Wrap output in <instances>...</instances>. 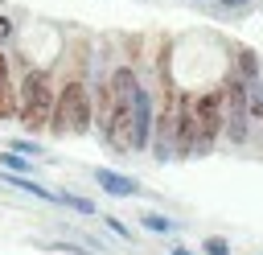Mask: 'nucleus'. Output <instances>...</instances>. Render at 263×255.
Masks as SVG:
<instances>
[{
	"instance_id": "obj_4",
	"label": "nucleus",
	"mask_w": 263,
	"mask_h": 255,
	"mask_svg": "<svg viewBox=\"0 0 263 255\" xmlns=\"http://www.w3.org/2000/svg\"><path fill=\"white\" fill-rule=\"evenodd\" d=\"M222 90H226V128H222V132H226L234 144H242V140H247V123H251V115H247V82L230 74Z\"/></svg>"
},
{
	"instance_id": "obj_15",
	"label": "nucleus",
	"mask_w": 263,
	"mask_h": 255,
	"mask_svg": "<svg viewBox=\"0 0 263 255\" xmlns=\"http://www.w3.org/2000/svg\"><path fill=\"white\" fill-rule=\"evenodd\" d=\"M8 37H12V21H8V16H0V45H4Z\"/></svg>"
},
{
	"instance_id": "obj_10",
	"label": "nucleus",
	"mask_w": 263,
	"mask_h": 255,
	"mask_svg": "<svg viewBox=\"0 0 263 255\" xmlns=\"http://www.w3.org/2000/svg\"><path fill=\"white\" fill-rule=\"evenodd\" d=\"M58 202L70 206V210H78V214H95V206H90L86 197H78V193H58Z\"/></svg>"
},
{
	"instance_id": "obj_11",
	"label": "nucleus",
	"mask_w": 263,
	"mask_h": 255,
	"mask_svg": "<svg viewBox=\"0 0 263 255\" xmlns=\"http://www.w3.org/2000/svg\"><path fill=\"white\" fill-rule=\"evenodd\" d=\"M140 222H144V226H148V230H164V234H168V230H173V222H168V218H164V214H152V210H148V214H140Z\"/></svg>"
},
{
	"instance_id": "obj_18",
	"label": "nucleus",
	"mask_w": 263,
	"mask_h": 255,
	"mask_svg": "<svg viewBox=\"0 0 263 255\" xmlns=\"http://www.w3.org/2000/svg\"><path fill=\"white\" fill-rule=\"evenodd\" d=\"M173 255H193V251L189 247H173Z\"/></svg>"
},
{
	"instance_id": "obj_2",
	"label": "nucleus",
	"mask_w": 263,
	"mask_h": 255,
	"mask_svg": "<svg viewBox=\"0 0 263 255\" xmlns=\"http://www.w3.org/2000/svg\"><path fill=\"white\" fill-rule=\"evenodd\" d=\"M53 86H49V74L45 70H29L25 82H21V95H16V119L29 128V132H45L49 128V115H53Z\"/></svg>"
},
{
	"instance_id": "obj_3",
	"label": "nucleus",
	"mask_w": 263,
	"mask_h": 255,
	"mask_svg": "<svg viewBox=\"0 0 263 255\" xmlns=\"http://www.w3.org/2000/svg\"><path fill=\"white\" fill-rule=\"evenodd\" d=\"M193 119H197V136H193V156L210 152L218 132L226 128V90H210L201 99H193Z\"/></svg>"
},
{
	"instance_id": "obj_12",
	"label": "nucleus",
	"mask_w": 263,
	"mask_h": 255,
	"mask_svg": "<svg viewBox=\"0 0 263 255\" xmlns=\"http://www.w3.org/2000/svg\"><path fill=\"white\" fill-rule=\"evenodd\" d=\"M201 247H205V255H230V243H226L222 234H210Z\"/></svg>"
},
{
	"instance_id": "obj_14",
	"label": "nucleus",
	"mask_w": 263,
	"mask_h": 255,
	"mask_svg": "<svg viewBox=\"0 0 263 255\" xmlns=\"http://www.w3.org/2000/svg\"><path fill=\"white\" fill-rule=\"evenodd\" d=\"M16 152H25V156H37L41 148H37V144H29V140H16Z\"/></svg>"
},
{
	"instance_id": "obj_7",
	"label": "nucleus",
	"mask_w": 263,
	"mask_h": 255,
	"mask_svg": "<svg viewBox=\"0 0 263 255\" xmlns=\"http://www.w3.org/2000/svg\"><path fill=\"white\" fill-rule=\"evenodd\" d=\"M247 115L263 119V82H247Z\"/></svg>"
},
{
	"instance_id": "obj_17",
	"label": "nucleus",
	"mask_w": 263,
	"mask_h": 255,
	"mask_svg": "<svg viewBox=\"0 0 263 255\" xmlns=\"http://www.w3.org/2000/svg\"><path fill=\"white\" fill-rule=\"evenodd\" d=\"M251 0H222V8H247Z\"/></svg>"
},
{
	"instance_id": "obj_16",
	"label": "nucleus",
	"mask_w": 263,
	"mask_h": 255,
	"mask_svg": "<svg viewBox=\"0 0 263 255\" xmlns=\"http://www.w3.org/2000/svg\"><path fill=\"white\" fill-rule=\"evenodd\" d=\"M0 86H8V58L0 53Z\"/></svg>"
},
{
	"instance_id": "obj_13",
	"label": "nucleus",
	"mask_w": 263,
	"mask_h": 255,
	"mask_svg": "<svg viewBox=\"0 0 263 255\" xmlns=\"http://www.w3.org/2000/svg\"><path fill=\"white\" fill-rule=\"evenodd\" d=\"M0 165H4V169H12V173H25V165H29V160H25V156H16V152H0Z\"/></svg>"
},
{
	"instance_id": "obj_1",
	"label": "nucleus",
	"mask_w": 263,
	"mask_h": 255,
	"mask_svg": "<svg viewBox=\"0 0 263 255\" xmlns=\"http://www.w3.org/2000/svg\"><path fill=\"white\" fill-rule=\"evenodd\" d=\"M95 123V103H90V90L82 82H66L53 99V115H49V132L53 136H86Z\"/></svg>"
},
{
	"instance_id": "obj_9",
	"label": "nucleus",
	"mask_w": 263,
	"mask_h": 255,
	"mask_svg": "<svg viewBox=\"0 0 263 255\" xmlns=\"http://www.w3.org/2000/svg\"><path fill=\"white\" fill-rule=\"evenodd\" d=\"M4 119H16V95L8 86H0V123Z\"/></svg>"
},
{
	"instance_id": "obj_6",
	"label": "nucleus",
	"mask_w": 263,
	"mask_h": 255,
	"mask_svg": "<svg viewBox=\"0 0 263 255\" xmlns=\"http://www.w3.org/2000/svg\"><path fill=\"white\" fill-rule=\"evenodd\" d=\"M95 181H99L107 193H115V197H136V193H140V185H136L132 177H123V173H111V169H95Z\"/></svg>"
},
{
	"instance_id": "obj_8",
	"label": "nucleus",
	"mask_w": 263,
	"mask_h": 255,
	"mask_svg": "<svg viewBox=\"0 0 263 255\" xmlns=\"http://www.w3.org/2000/svg\"><path fill=\"white\" fill-rule=\"evenodd\" d=\"M238 74H242V82H259V62L251 49H238Z\"/></svg>"
},
{
	"instance_id": "obj_5",
	"label": "nucleus",
	"mask_w": 263,
	"mask_h": 255,
	"mask_svg": "<svg viewBox=\"0 0 263 255\" xmlns=\"http://www.w3.org/2000/svg\"><path fill=\"white\" fill-rule=\"evenodd\" d=\"M152 103H148V90L144 86H136V95H132V152H144L148 144H152Z\"/></svg>"
}]
</instances>
